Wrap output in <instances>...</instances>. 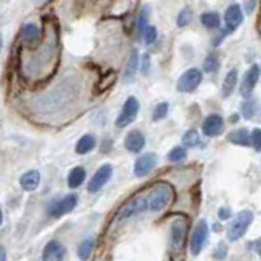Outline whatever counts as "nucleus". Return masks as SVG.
Segmentation results:
<instances>
[{
    "instance_id": "nucleus-1",
    "label": "nucleus",
    "mask_w": 261,
    "mask_h": 261,
    "mask_svg": "<svg viewBox=\"0 0 261 261\" xmlns=\"http://www.w3.org/2000/svg\"><path fill=\"white\" fill-rule=\"evenodd\" d=\"M144 196L147 202V211H163L175 201V190L171 185L160 181L152 186Z\"/></svg>"
},
{
    "instance_id": "nucleus-2",
    "label": "nucleus",
    "mask_w": 261,
    "mask_h": 261,
    "mask_svg": "<svg viewBox=\"0 0 261 261\" xmlns=\"http://www.w3.org/2000/svg\"><path fill=\"white\" fill-rule=\"evenodd\" d=\"M251 222H253V214L250 211L239 212V214L232 219V222L228 224V227H227V239L230 242L242 239Z\"/></svg>"
},
{
    "instance_id": "nucleus-3",
    "label": "nucleus",
    "mask_w": 261,
    "mask_h": 261,
    "mask_svg": "<svg viewBox=\"0 0 261 261\" xmlns=\"http://www.w3.org/2000/svg\"><path fill=\"white\" fill-rule=\"evenodd\" d=\"M202 82V73L199 69H190L186 70L181 77L178 79L176 82V88L178 92H185V93H190L193 90H196L199 87V84Z\"/></svg>"
},
{
    "instance_id": "nucleus-4",
    "label": "nucleus",
    "mask_w": 261,
    "mask_h": 261,
    "mask_svg": "<svg viewBox=\"0 0 261 261\" xmlns=\"http://www.w3.org/2000/svg\"><path fill=\"white\" fill-rule=\"evenodd\" d=\"M137 113H139V101L136 100L134 96H129L122 110L119 113V116L116 118V126L118 127H126L129 126L137 118Z\"/></svg>"
},
{
    "instance_id": "nucleus-5",
    "label": "nucleus",
    "mask_w": 261,
    "mask_h": 261,
    "mask_svg": "<svg viewBox=\"0 0 261 261\" xmlns=\"http://www.w3.org/2000/svg\"><path fill=\"white\" fill-rule=\"evenodd\" d=\"M147 211V202H145V196L144 194H139L136 198H133L130 201H127L124 206L119 209V219H129V217H134L141 212Z\"/></svg>"
},
{
    "instance_id": "nucleus-6",
    "label": "nucleus",
    "mask_w": 261,
    "mask_h": 261,
    "mask_svg": "<svg viewBox=\"0 0 261 261\" xmlns=\"http://www.w3.org/2000/svg\"><path fill=\"white\" fill-rule=\"evenodd\" d=\"M207 235H209V227L206 224V220H201V222L196 225L194 232L191 235V242H190V248L193 255H199L204 243L207 240Z\"/></svg>"
},
{
    "instance_id": "nucleus-7",
    "label": "nucleus",
    "mask_w": 261,
    "mask_h": 261,
    "mask_svg": "<svg viewBox=\"0 0 261 261\" xmlns=\"http://www.w3.org/2000/svg\"><path fill=\"white\" fill-rule=\"evenodd\" d=\"M186 233H188V222L185 219L175 220L171 224V232H170V240H171V247L176 251H179L185 247V240H186Z\"/></svg>"
},
{
    "instance_id": "nucleus-8",
    "label": "nucleus",
    "mask_w": 261,
    "mask_h": 261,
    "mask_svg": "<svg viewBox=\"0 0 261 261\" xmlns=\"http://www.w3.org/2000/svg\"><path fill=\"white\" fill-rule=\"evenodd\" d=\"M111 173H113V167L110 163H106V165H101L100 168L96 170V173L92 176L88 183V191L90 193H96L100 191L101 188L108 183V179L111 178Z\"/></svg>"
},
{
    "instance_id": "nucleus-9",
    "label": "nucleus",
    "mask_w": 261,
    "mask_h": 261,
    "mask_svg": "<svg viewBox=\"0 0 261 261\" xmlns=\"http://www.w3.org/2000/svg\"><path fill=\"white\" fill-rule=\"evenodd\" d=\"M77 206V196L75 194H67L65 198L56 201L51 207H49V214L53 217H61L64 214H69Z\"/></svg>"
},
{
    "instance_id": "nucleus-10",
    "label": "nucleus",
    "mask_w": 261,
    "mask_h": 261,
    "mask_svg": "<svg viewBox=\"0 0 261 261\" xmlns=\"http://www.w3.org/2000/svg\"><path fill=\"white\" fill-rule=\"evenodd\" d=\"M157 155L155 153H144L141 155L137 160H136V165H134V173L137 176H145L149 175L150 171L153 170V167L157 165Z\"/></svg>"
},
{
    "instance_id": "nucleus-11",
    "label": "nucleus",
    "mask_w": 261,
    "mask_h": 261,
    "mask_svg": "<svg viewBox=\"0 0 261 261\" xmlns=\"http://www.w3.org/2000/svg\"><path fill=\"white\" fill-rule=\"evenodd\" d=\"M65 258V248L61 242L51 240L43 251V261H64Z\"/></svg>"
},
{
    "instance_id": "nucleus-12",
    "label": "nucleus",
    "mask_w": 261,
    "mask_h": 261,
    "mask_svg": "<svg viewBox=\"0 0 261 261\" xmlns=\"http://www.w3.org/2000/svg\"><path fill=\"white\" fill-rule=\"evenodd\" d=\"M224 129V119L219 114H211L202 122V133L207 137H216L222 133Z\"/></svg>"
},
{
    "instance_id": "nucleus-13",
    "label": "nucleus",
    "mask_w": 261,
    "mask_h": 261,
    "mask_svg": "<svg viewBox=\"0 0 261 261\" xmlns=\"http://www.w3.org/2000/svg\"><path fill=\"white\" fill-rule=\"evenodd\" d=\"M258 79H259V67H258V65H251V69L245 73L243 82H242L240 92H242L243 96H248L253 92V88H255Z\"/></svg>"
},
{
    "instance_id": "nucleus-14",
    "label": "nucleus",
    "mask_w": 261,
    "mask_h": 261,
    "mask_svg": "<svg viewBox=\"0 0 261 261\" xmlns=\"http://www.w3.org/2000/svg\"><path fill=\"white\" fill-rule=\"evenodd\" d=\"M124 145L129 152H141L145 145V137L141 130H130V133L126 136V141H124Z\"/></svg>"
},
{
    "instance_id": "nucleus-15",
    "label": "nucleus",
    "mask_w": 261,
    "mask_h": 261,
    "mask_svg": "<svg viewBox=\"0 0 261 261\" xmlns=\"http://www.w3.org/2000/svg\"><path fill=\"white\" fill-rule=\"evenodd\" d=\"M243 21V13L239 5H230L225 12V23L228 30H237Z\"/></svg>"
},
{
    "instance_id": "nucleus-16",
    "label": "nucleus",
    "mask_w": 261,
    "mask_h": 261,
    "mask_svg": "<svg viewBox=\"0 0 261 261\" xmlns=\"http://www.w3.org/2000/svg\"><path fill=\"white\" fill-rule=\"evenodd\" d=\"M39 181H41V175L39 171L36 170H31V171H27L21 178H20V185L24 191H35L36 188L39 186Z\"/></svg>"
},
{
    "instance_id": "nucleus-17",
    "label": "nucleus",
    "mask_w": 261,
    "mask_h": 261,
    "mask_svg": "<svg viewBox=\"0 0 261 261\" xmlns=\"http://www.w3.org/2000/svg\"><path fill=\"white\" fill-rule=\"evenodd\" d=\"M21 39L23 43L27 46H33L38 43L39 39V28L36 27V24H24L23 30H21Z\"/></svg>"
},
{
    "instance_id": "nucleus-18",
    "label": "nucleus",
    "mask_w": 261,
    "mask_h": 261,
    "mask_svg": "<svg viewBox=\"0 0 261 261\" xmlns=\"http://www.w3.org/2000/svg\"><path fill=\"white\" fill-rule=\"evenodd\" d=\"M96 145V139L92 134H85L82 139H79V142L75 145V152L80 155H85L90 150H93V147Z\"/></svg>"
},
{
    "instance_id": "nucleus-19",
    "label": "nucleus",
    "mask_w": 261,
    "mask_h": 261,
    "mask_svg": "<svg viewBox=\"0 0 261 261\" xmlns=\"http://www.w3.org/2000/svg\"><path fill=\"white\" fill-rule=\"evenodd\" d=\"M227 139H228V142L237 144V145H250V134L247 129L232 130V133L227 136Z\"/></svg>"
},
{
    "instance_id": "nucleus-20",
    "label": "nucleus",
    "mask_w": 261,
    "mask_h": 261,
    "mask_svg": "<svg viewBox=\"0 0 261 261\" xmlns=\"http://www.w3.org/2000/svg\"><path fill=\"white\" fill-rule=\"evenodd\" d=\"M237 79H239V72H237V69H232L227 73L224 85H222V96L227 98L232 95V92L235 90V85H237Z\"/></svg>"
},
{
    "instance_id": "nucleus-21",
    "label": "nucleus",
    "mask_w": 261,
    "mask_h": 261,
    "mask_svg": "<svg viewBox=\"0 0 261 261\" xmlns=\"http://www.w3.org/2000/svg\"><path fill=\"white\" fill-rule=\"evenodd\" d=\"M85 168H82V167H75L73 168L70 173H69V178H67V183L70 188H79L82 183L85 181Z\"/></svg>"
},
{
    "instance_id": "nucleus-22",
    "label": "nucleus",
    "mask_w": 261,
    "mask_h": 261,
    "mask_svg": "<svg viewBox=\"0 0 261 261\" xmlns=\"http://www.w3.org/2000/svg\"><path fill=\"white\" fill-rule=\"evenodd\" d=\"M201 21H202L204 27L209 28V30H214V28H217L219 24H220L219 15H217V13H214V12H207V13H204V15L201 16Z\"/></svg>"
},
{
    "instance_id": "nucleus-23",
    "label": "nucleus",
    "mask_w": 261,
    "mask_h": 261,
    "mask_svg": "<svg viewBox=\"0 0 261 261\" xmlns=\"http://www.w3.org/2000/svg\"><path fill=\"white\" fill-rule=\"evenodd\" d=\"M92 250H93V242L92 240H84L79 245V250H77V255L82 261H87L92 255Z\"/></svg>"
},
{
    "instance_id": "nucleus-24",
    "label": "nucleus",
    "mask_w": 261,
    "mask_h": 261,
    "mask_svg": "<svg viewBox=\"0 0 261 261\" xmlns=\"http://www.w3.org/2000/svg\"><path fill=\"white\" fill-rule=\"evenodd\" d=\"M256 113V101L255 100H247L242 105V114L245 119H251Z\"/></svg>"
},
{
    "instance_id": "nucleus-25",
    "label": "nucleus",
    "mask_w": 261,
    "mask_h": 261,
    "mask_svg": "<svg viewBox=\"0 0 261 261\" xmlns=\"http://www.w3.org/2000/svg\"><path fill=\"white\" fill-rule=\"evenodd\" d=\"M183 144L186 147H196L199 144V134H198V130H194V129H190L188 133L183 136Z\"/></svg>"
},
{
    "instance_id": "nucleus-26",
    "label": "nucleus",
    "mask_w": 261,
    "mask_h": 261,
    "mask_svg": "<svg viewBox=\"0 0 261 261\" xmlns=\"http://www.w3.org/2000/svg\"><path fill=\"white\" fill-rule=\"evenodd\" d=\"M136 69H137V54L134 53L133 56H130V59L126 65V72H124V80L129 82L130 79L134 77V73H136Z\"/></svg>"
},
{
    "instance_id": "nucleus-27",
    "label": "nucleus",
    "mask_w": 261,
    "mask_h": 261,
    "mask_svg": "<svg viewBox=\"0 0 261 261\" xmlns=\"http://www.w3.org/2000/svg\"><path fill=\"white\" fill-rule=\"evenodd\" d=\"M219 69V57L216 54H211L206 57V61H204V70L212 73V72H216Z\"/></svg>"
},
{
    "instance_id": "nucleus-28",
    "label": "nucleus",
    "mask_w": 261,
    "mask_h": 261,
    "mask_svg": "<svg viewBox=\"0 0 261 261\" xmlns=\"http://www.w3.org/2000/svg\"><path fill=\"white\" fill-rule=\"evenodd\" d=\"M193 20V10L190 7L183 8V12L178 15V27H186Z\"/></svg>"
},
{
    "instance_id": "nucleus-29",
    "label": "nucleus",
    "mask_w": 261,
    "mask_h": 261,
    "mask_svg": "<svg viewBox=\"0 0 261 261\" xmlns=\"http://www.w3.org/2000/svg\"><path fill=\"white\" fill-rule=\"evenodd\" d=\"M167 113H168V105L167 103H160L155 106V110H153V114H152V119L153 121H160L167 116Z\"/></svg>"
},
{
    "instance_id": "nucleus-30",
    "label": "nucleus",
    "mask_w": 261,
    "mask_h": 261,
    "mask_svg": "<svg viewBox=\"0 0 261 261\" xmlns=\"http://www.w3.org/2000/svg\"><path fill=\"white\" fill-rule=\"evenodd\" d=\"M185 157H186V150L183 149V147H175V149L168 153V160L170 162H179V160H183Z\"/></svg>"
},
{
    "instance_id": "nucleus-31",
    "label": "nucleus",
    "mask_w": 261,
    "mask_h": 261,
    "mask_svg": "<svg viewBox=\"0 0 261 261\" xmlns=\"http://www.w3.org/2000/svg\"><path fill=\"white\" fill-rule=\"evenodd\" d=\"M250 144H253V147H255L256 152L261 150V130L258 127L253 129V133L250 136Z\"/></svg>"
},
{
    "instance_id": "nucleus-32",
    "label": "nucleus",
    "mask_w": 261,
    "mask_h": 261,
    "mask_svg": "<svg viewBox=\"0 0 261 261\" xmlns=\"http://www.w3.org/2000/svg\"><path fill=\"white\" fill-rule=\"evenodd\" d=\"M142 33H144V41L147 44H152L155 41V38H157V30H155L153 27H145L142 30Z\"/></svg>"
},
{
    "instance_id": "nucleus-33",
    "label": "nucleus",
    "mask_w": 261,
    "mask_h": 261,
    "mask_svg": "<svg viewBox=\"0 0 261 261\" xmlns=\"http://www.w3.org/2000/svg\"><path fill=\"white\" fill-rule=\"evenodd\" d=\"M225 256H227V247L224 243H220L217 247V250H216V253H214V258L220 261V259H224Z\"/></svg>"
},
{
    "instance_id": "nucleus-34",
    "label": "nucleus",
    "mask_w": 261,
    "mask_h": 261,
    "mask_svg": "<svg viewBox=\"0 0 261 261\" xmlns=\"http://www.w3.org/2000/svg\"><path fill=\"white\" fill-rule=\"evenodd\" d=\"M147 8L145 10H142V13H141V16H139V20H137V28H139V31H142L144 30V24H145V21H147Z\"/></svg>"
},
{
    "instance_id": "nucleus-35",
    "label": "nucleus",
    "mask_w": 261,
    "mask_h": 261,
    "mask_svg": "<svg viewBox=\"0 0 261 261\" xmlns=\"http://www.w3.org/2000/svg\"><path fill=\"white\" fill-rule=\"evenodd\" d=\"M255 4L256 0H245V10H247V13H251L253 8H255Z\"/></svg>"
},
{
    "instance_id": "nucleus-36",
    "label": "nucleus",
    "mask_w": 261,
    "mask_h": 261,
    "mask_svg": "<svg viewBox=\"0 0 261 261\" xmlns=\"http://www.w3.org/2000/svg\"><path fill=\"white\" fill-rule=\"evenodd\" d=\"M219 217H220V219H227V217H230V211H228L227 207L220 209V211H219Z\"/></svg>"
},
{
    "instance_id": "nucleus-37",
    "label": "nucleus",
    "mask_w": 261,
    "mask_h": 261,
    "mask_svg": "<svg viewBox=\"0 0 261 261\" xmlns=\"http://www.w3.org/2000/svg\"><path fill=\"white\" fill-rule=\"evenodd\" d=\"M0 261H7V253H5L2 245H0Z\"/></svg>"
},
{
    "instance_id": "nucleus-38",
    "label": "nucleus",
    "mask_w": 261,
    "mask_h": 261,
    "mask_svg": "<svg viewBox=\"0 0 261 261\" xmlns=\"http://www.w3.org/2000/svg\"><path fill=\"white\" fill-rule=\"evenodd\" d=\"M144 64H142V70H145L147 72V67H149V56H144Z\"/></svg>"
},
{
    "instance_id": "nucleus-39",
    "label": "nucleus",
    "mask_w": 261,
    "mask_h": 261,
    "mask_svg": "<svg viewBox=\"0 0 261 261\" xmlns=\"http://www.w3.org/2000/svg\"><path fill=\"white\" fill-rule=\"evenodd\" d=\"M2 44H4V39H2V35H0V51H2Z\"/></svg>"
},
{
    "instance_id": "nucleus-40",
    "label": "nucleus",
    "mask_w": 261,
    "mask_h": 261,
    "mask_svg": "<svg viewBox=\"0 0 261 261\" xmlns=\"http://www.w3.org/2000/svg\"><path fill=\"white\" fill-rule=\"evenodd\" d=\"M2 220H4V216H2V211H0V225H2Z\"/></svg>"
}]
</instances>
